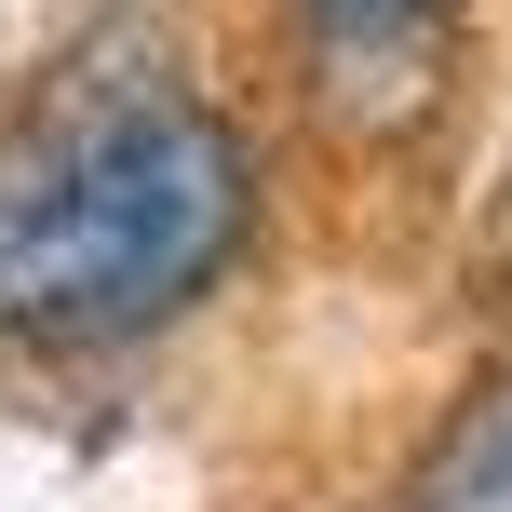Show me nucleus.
Segmentation results:
<instances>
[{
    "instance_id": "7ed1b4c3",
    "label": "nucleus",
    "mask_w": 512,
    "mask_h": 512,
    "mask_svg": "<svg viewBox=\"0 0 512 512\" xmlns=\"http://www.w3.org/2000/svg\"><path fill=\"white\" fill-rule=\"evenodd\" d=\"M432 512H512V391L499 405H472V432L432 459V486H418Z\"/></svg>"
},
{
    "instance_id": "f257e3e1",
    "label": "nucleus",
    "mask_w": 512,
    "mask_h": 512,
    "mask_svg": "<svg viewBox=\"0 0 512 512\" xmlns=\"http://www.w3.org/2000/svg\"><path fill=\"white\" fill-rule=\"evenodd\" d=\"M256 230V149L203 95H122L0 162V351H108L216 297Z\"/></svg>"
},
{
    "instance_id": "f03ea898",
    "label": "nucleus",
    "mask_w": 512,
    "mask_h": 512,
    "mask_svg": "<svg viewBox=\"0 0 512 512\" xmlns=\"http://www.w3.org/2000/svg\"><path fill=\"white\" fill-rule=\"evenodd\" d=\"M310 14V54H324L351 95H391L418 108V68L445 54V27H459V0H297Z\"/></svg>"
}]
</instances>
